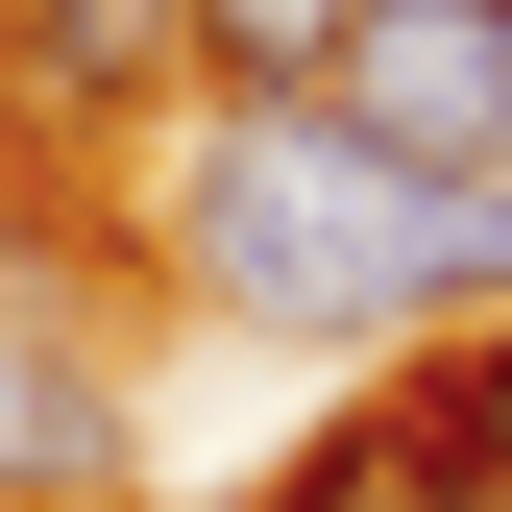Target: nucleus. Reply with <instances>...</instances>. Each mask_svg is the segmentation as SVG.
Instances as JSON below:
<instances>
[{
	"label": "nucleus",
	"mask_w": 512,
	"mask_h": 512,
	"mask_svg": "<svg viewBox=\"0 0 512 512\" xmlns=\"http://www.w3.org/2000/svg\"><path fill=\"white\" fill-rule=\"evenodd\" d=\"M171 269L244 342H439V317H512V171H415L342 98H196L171 122Z\"/></svg>",
	"instance_id": "obj_1"
},
{
	"label": "nucleus",
	"mask_w": 512,
	"mask_h": 512,
	"mask_svg": "<svg viewBox=\"0 0 512 512\" xmlns=\"http://www.w3.org/2000/svg\"><path fill=\"white\" fill-rule=\"evenodd\" d=\"M317 98L366 147H415V171H512V0H342Z\"/></svg>",
	"instance_id": "obj_2"
},
{
	"label": "nucleus",
	"mask_w": 512,
	"mask_h": 512,
	"mask_svg": "<svg viewBox=\"0 0 512 512\" xmlns=\"http://www.w3.org/2000/svg\"><path fill=\"white\" fill-rule=\"evenodd\" d=\"M25 74L74 98V122H122V98L196 74V0H25Z\"/></svg>",
	"instance_id": "obj_3"
},
{
	"label": "nucleus",
	"mask_w": 512,
	"mask_h": 512,
	"mask_svg": "<svg viewBox=\"0 0 512 512\" xmlns=\"http://www.w3.org/2000/svg\"><path fill=\"white\" fill-rule=\"evenodd\" d=\"M342 0H196V98H317Z\"/></svg>",
	"instance_id": "obj_4"
},
{
	"label": "nucleus",
	"mask_w": 512,
	"mask_h": 512,
	"mask_svg": "<svg viewBox=\"0 0 512 512\" xmlns=\"http://www.w3.org/2000/svg\"><path fill=\"white\" fill-rule=\"evenodd\" d=\"M269 512H464V488H439V439H415V415H366V439H317Z\"/></svg>",
	"instance_id": "obj_5"
},
{
	"label": "nucleus",
	"mask_w": 512,
	"mask_h": 512,
	"mask_svg": "<svg viewBox=\"0 0 512 512\" xmlns=\"http://www.w3.org/2000/svg\"><path fill=\"white\" fill-rule=\"evenodd\" d=\"M0 464H25V488H98V391H74V366H0Z\"/></svg>",
	"instance_id": "obj_6"
},
{
	"label": "nucleus",
	"mask_w": 512,
	"mask_h": 512,
	"mask_svg": "<svg viewBox=\"0 0 512 512\" xmlns=\"http://www.w3.org/2000/svg\"><path fill=\"white\" fill-rule=\"evenodd\" d=\"M0 49H25V0H0Z\"/></svg>",
	"instance_id": "obj_7"
}]
</instances>
